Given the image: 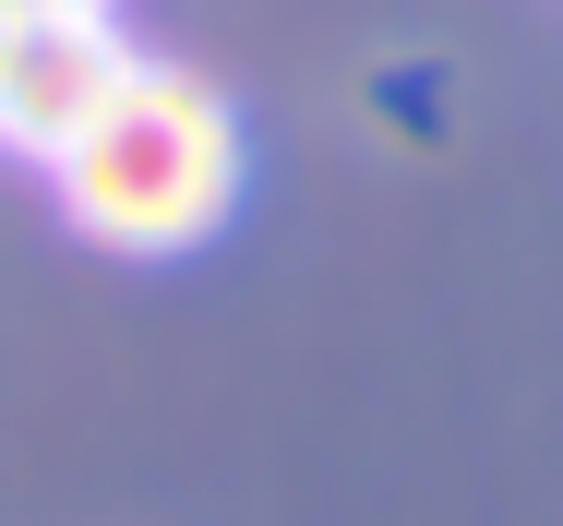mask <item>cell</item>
<instances>
[{
	"label": "cell",
	"mask_w": 563,
	"mask_h": 526,
	"mask_svg": "<svg viewBox=\"0 0 563 526\" xmlns=\"http://www.w3.org/2000/svg\"><path fill=\"white\" fill-rule=\"evenodd\" d=\"M132 36L109 24H0V156H24V168H60L85 132H97V108L132 85Z\"/></svg>",
	"instance_id": "cell-2"
},
{
	"label": "cell",
	"mask_w": 563,
	"mask_h": 526,
	"mask_svg": "<svg viewBox=\"0 0 563 526\" xmlns=\"http://www.w3.org/2000/svg\"><path fill=\"white\" fill-rule=\"evenodd\" d=\"M120 0H0V24H109Z\"/></svg>",
	"instance_id": "cell-3"
},
{
	"label": "cell",
	"mask_w": 563,
	"mask_h": 526,
	"mask_svg": "<svg viewBox=\"0 0 563 526\" xmlns=\"http://www.w3.org/2000/svg\"><path fill=\"white\" fill-rule=\"evenodd\" d=\"M240 180H252V144H240V108L180 72V60H132V85L97 108V132L48 168L60 215L120 251V264H180L205 251L228 215H240Z\"/></svg>",
	"instance_id": "cell-1"
}]
</instances>
